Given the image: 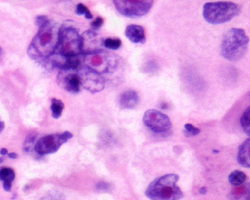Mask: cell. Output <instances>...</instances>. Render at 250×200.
<instances>
[{
    "mask_svg": "<svg viewBox=\"0 0 250 200\" xmlns=\"http://www.w3.org/2000/svg\"><path fill=\"white\" fill-rule=\"evenodd\" d=\"M206 191H207V189H206L205 187H202V188H200V190H199L200 194H205V193H206Z\"/></svg>",
    "mask_w": 250,
    "mask_h": 200,
    "instance_id": "33",
    "label": "cell"
},
{
    "mask_svg": "<svg viewBox=\"0 0 250 200\" xmlns=\"http://www.w3.org/2000/svg\"><path fill=\"white\" fill-rule=\"evenodd\" d=\"M245 180H246V174L240 170H234L228 176L229 183L235 187L243 184L245 182Z\"/></svg>",
    "mask_w": 250,
    "mask_h": 200,
    "instance_id": "17",
    "label": "cell"
},
{
    "mask_svg": "<svg viewBox=\"0 0 250 200\" xmlns=\"http://www.w3.org/2000/svg\"><path fill=\"white\" fill-rule=\"evenodd\" d=\"M248 42L249 39L243 29H229L221 43V55L228 61H238L245 55Z\"/></svg>",
    "mask_w": 250,
    "mask_h": 200,
    "instance_id": "4",
    "label": "cell"
},
{
    "mask_svg": "<svg viewBox=\"0 0 250 200\" xmlns=\"http://www.w3.org/2000/svg\"><path fill=\"white\" fill-rule=\"evenodd\" d=\"M102 187L101 188V190H107V189H109V185L107 184V183H104V182H101V183H99L98 185H97V187Z\"/></svg>",
    "mask_w": 250,
    "mask_h": 200,
    "instance_id": "29",
    "label": "cell"
},
{
    "mask_svg": "<svg viewBox=\"0 0 250 200\" xmlns=\"http://www.w3.org/2000/svg\"><path fill=\"white\" fill-rule=\"evenodd\" d=\"M58 84L70 93H78L81 89L80 79L75 70H61L57 76Z\"/></svg>",
    "mask_w": 250,
    "mask_h": 200,
    "instance_id": "11",
    "label": "cell"
},
{
    "mask_svg": "<svg viewBox=\"0 0 250 200\" xmlns=\"http://www.w3.org/2000/svg\"><path fill=\"white\" fill-rule=\"evenodd\" d=\"M78 77L80 79L81 87L85 88L91 93H98L104 89L105 79L97 72L91 70L90 68L82 65L78 69H76Z\"/></svg>",
    "mask_w": 250,
    "mask_h": 200,
    "instance_id": "9",
    "label": "cell"
},
{
    "mask_svg": "<svg viewBox=\"0 0 250 200\" xmlns=\"http://www.w3.org/2000/svg\"><path fill=\"white\" fill-rule=\"evenodd\" d=\"M51 113H52V117L54 119L59 118L62 115V111L64 109V103L63 101H61L60 99H56V98H52L51 99Z\"/></svg>",
    "mask_w": 250,
    "mask_h": 200,
    "instance_id": "18",
    "label": "cell"
},
{
    "mask_svg": "<svg viewBox=\"0 0 250 200\" xmlns=\"http://www.w3.org/2000/svg\"><path fill=\"white\" fill-rule=\"evenodd\" d=\"M74 22L66 21L61 25L59 41L52 55L46 60V63L52 68L58 67L63 69L69 58L82 55V39L78 29L74 26Z\"/></svg>",
    "mask_w": 250,
    "mask_h": 200,
    "instance_id": "1",
    "label": "cell"
},
{
    "mask_svg": "<svg viewBox=\"0 0 250 200\" xmlns=\"http://www.w3.org/2000/svg\"><path fill=\"white\" fill-rule=\"evenodd\" d=\"M125 36L132 43H144L145 42V30L140 25H128L125 29Z\"/></svg>",
    "mask_w": 250,
    "mask_h": 200,
    "instance_id": "13",
    "label": "cell"
},
{
    "mask_svg": "<svg viewBox=\"0 0 250 200\" xmlns=\"http://www.w3.org/2000/svg\"><path fill=\"white\" fill-rule=\"evenodd\" d=\"M35 139H36V136L33 134V135H28L25 142H24V150L25 152H27L28 154H37L34 150V146H35Z\"/></svg>",
    "mask_w": 250,
    "mask_h": 200,
    "instance_id": "21",
    "label": "cell"
},
{
    "mask_svg": "<svg viewBox=\"0 0 250 200\" xmlns=\"http://www.w3.org/2000/svg\"><path fill=\"white\" fill-rule=\"evenodd\" d=\"M113 4L120 14L129 18H135L147 14L153 2L150 0H114Z\"/></svg>",
    "mask_w": 250,
    "mask_h": 200,
    "instance_id": "8",
    "label": "cell"
},
{
    "mask_svg": "<svg viewBox=\"0 0 250 200\" xmlns=\"http://www.w3.org/2000/svg\"><path fill=\"white\" fill-rule=\"evenodd\" d=\"M15 179V172L11 168L3 167L0 169V180L3 181V183L9 182L12 183V181Z\"/></svg>",
    "mask_w": 250,
    "mask_h": 200,
    "instance_id": "20",
    "label": "cell"
},
{
    "mask_svg": "<svg viewBox=\"0 0 250 200\" xmlns=\"http://www.w3.org/2000/svg\"><path fill=\"white\" fill-rule=\"evenodd\" d=\"M1 55H2V48L0 47V56H1Z\"/></svg>",
    "mask_w": 250,
    "mask_h": 200,
    "instance_id": "34",
    "label": "cell"
},
{
    "mask_svg": "<svg viewBox=\"0 0 250 200\" xmlns=\"http://www.w3.org/2000/svg\"><path fill=\"white\" fill-rule=\"evenodd\" d=\"M48 23H49V19H48L47 16H45V15H39V16L36 17L35 24H36L38 27H39V29L42 28V27H44V26H46Z\"/></svg>",
    "mask_w": 250,
    "mask_h": 200,
    "instance_id": "26",
    "label": "cell"
},
{
    "mask_svg": "<svg viewBox=\"0 0 250 200\" xmlns=\"http://www.w3.org/2000/svg\"><path fill=\"white\" fill-rule=\"evenodd\" d=\"M139 102V96L135 90L128 89L120 96V106L125 109H132L136 107Z\"/></svg>",
    "mask_w": 250,
    "mask_h": 200,
    "instance_id": "14",
    "label": "cell"
},
{
    "mask_svg": "<svg viewBox=\"0 0 250 200\" xmlns=\"http://www.w3.org/2000/svg\"><path fill=\"white\" fill-rule=\"evenodd\" d=\"M237 160L241 166L250 168V137L240 145Z\"/></svg>",
    "mask_w": 250,
    "mask_h": 200,
    "instance_id": "16",
    "label": "cell"
},
{
    "mask_svg": "<svg viewBox=\"0 0 250 200\" xmlns=\"http://www.w3.org/2000/svg\"><path fill=\"white\" fill-rule=\"evenodd\" d=\"M82 39V53H89L96 50L102 49L103 41L100 35L93 30H87L81 34Z\"/></svg>",
    "mask_w": 250,
    "mask_h": 200,
    "instance_id": "12",
    "label": "cell"
},
{
    "mask_svg": "<svg viewBox=\"0 0 250 200\" xmlns=\"http://www.w3.org/2000/svg\"><path fill=\"white\" fill-rule=\"evenodd\" d=\"M11 187H12V183H9V182L3 183V188H4L5 191H10Z\"/></svg>",
    "mask_w": 250,
    "mask_h": 200,
    "instance_id": "28",
    "label": "cell"
},
{
    "mask_svg": "<svg viewBox=\"0 0 250 200\" xmlns=\"http://www.w3.org/2000/svg\"><path fill=\"white\" fill-rule=\"evenodd\" d=\"M72 137H73L72 133L68 131H65L60 134L58 133L50 134V135L40 137L35 142L34 150L38 155L40 156L55 153L62 146V144L67 142Z\"/></svg>",
    "mask_w": 250,
    "mask_h": 200,
    "instance_id": "7",
    "label": "cell"
},
{
    "mask_svg": "<svg viewBox=\"0 0 250 200\" xmlns=\"http://www.w3.org/2000/svg\"><path fill=\"white\" fill-rule=\"evenodd\" d=\"M240 124L243 131L250 136V106L246 108V110L243 112L240 118Z\"/></svg>",
    "mask_w": 250,
    "mask_h": 200,
    "instance_id": "19",
    "label": "cell"
},
{
    "mask_svg": "<svg viewBox=\"0 0 250 200\" xmlns=\"http://www.w3.org/2000/svg\"><path fill=\"white\" fill-rule=\"evenodd\" d=\"M3 162V157H0V163Z\"/></svg>",
    "mask_w": 250,
    "mask_h": 200,
    "instance_id": "35",
    "label": "cell"
},
{
    "mask_svg": "<svg viewBox=\"0 0 250 200\" xmlns=\"http://www.w3.org/2000/svg\"><path fill=\"white\" fill-rule=\"evenodd\" d=\"M241 11L233 2H208L203 6V18L210 24H221L232 20Z\"/></svg>",
    "mask_w": 250,
    "mask_h": 200,
    "instance_id": "6",
    "label": "cell"
},
{
    "mask_svg": "<svg viewBox=\"0 0 250 200\" xmlns=\"http://www.w3.org/2000/svg\"><path fill=\"white\" fill-rule=\"evenodd\" d=\"M4 128H5V124L1 119H0V133H2Z\"/></svg>",
    "mask_w": 250,
    "mask_h": 200,
    "instance_id": "30",
    "label": "cell"
},
{
    "mask_svg": "<svg viewBox=\"0 0 250 200\" xmlns=\"http://www.w3.org/2000/svg\"><path fill=\"white\" fill-rule=\"evenodd\" d=\"M61 25L49 23L40 28L28 47V55L35 61H46L54 53L59 41Z\"/></svg>",
    "mask_w": 250,
    "mask_h": 200,
    "instance_id": "2",
    "label": "cell"
},
{
    "mask_svg": "<svg viewBox=\"0 0 250 200\" xmlns=\"http://www.w3.org/2000/svg\"><path fill=\"white\" fill-rule=\"evenodd\" d=\"M103 23H104L103 18L100 17V16H98V17L96 18V19L91 23V27H92L94 30H97V29H99V28L102 26Z\"/></svg>",
    "mask_w": 250,
    "mask_h": 200,
    "instance_id": "27",
    "label": "cell"
},
{
    "mask_svg": "<svg viewBox=\"0 0 250 200\" xmlns=\"http://www.w3.org/2000/svg\"><path fill=\"white\" fill-rule=\"evenodd\" d=\"M143 123L151 131L158 134L168 132L172 127L170 118L156 109H149L144 113Z\"/></svg>",
    "mask_w": 250,
    "mask_h": 200,
    "instance_id": "10",
    "label": "cell"
},
{
    "mask_svg": "<svg viewBox=\"0 0 250 200\" xmlns=\"http://www.w3.org/2000/svg\"><path fill=\"white\" fill-rule=\"evenodd\" d=\"M7 155H8V157L11 158V159H16V158H17V154H16V153H13V152L8 153Z\"/></svg>",
    "mask_w": 250,
    "mask_h": 200,
    "instance_id": "31",
    "label": "cell"
},
{
    "mask_svg": "<svg viewBox=\"0 0 250 200\" xmlns=\"http://www.w3.org/2000/svg\"><path fill=\"white\" fill-rule=\"evenodd\" d=\"M177 174H165L154 179L149 184L145 195L150 200H180L184 194L177 185Z\"/></svg>",
    "mask_w": 250,
    "mask_h": 200,
    "instance_id": "3",
    "label": "cell"
},
{
    "mask_svg": "<svg viewBox=\"0 0 250 200\" xmlns=\"http://www.w3.org/2000/svg\"><path fill=\"white\" fill-rule=\"evenodd\" d=\"M228 198L229 200H250V182L236 186L230 191Z\"/></svg>",
    "mask_w": 250,
    "mask_h": 200,
    "instance_id": "15",
    "label": "cell"
},
{
    "mask_svg": "<svg viewBox=\"0 0 250 200\" xmlns=\"http://www.w3.org/2000/svg\"><path fill=\"white\" fill-rule=\"evenodd\" d=\"M82 65L97 72L98 74H111L120 66V59L116 54L99 49L82 54Z\"/></svg>",
    "mask_w": 250,
    "mask_h": 200,
    "instance_id": "5",
    "label": "cell"
},
{
    "mask_svg": "<svg viewBox=\"0 0 250 200\" xmlns=\"http://www.w3.org/2000/svg\"><path fill=\"white\" fill-rule=\"evenodd\" d=\"M75 13L78 14V15L84 14L86 19H92V17H93V15H92V13L89 11V9H88L84 4H82V3L76 5Z\"/></svg>",
    "mask_w": 250,
    "mask_h": 200,
    "instance_id": "24",
    "label": "cell"
},
{
    "mask_svg": "<svg viewBox=\"0 0 250 200\" xmlns=\"http://www.w3.org/2000/svg\"><path fill=\"white\" fill-rule=\"evenodd\" d=\"M121 45H122V42L118 38H106L103 41V47L109 50H116L120 48Z\"/></svg>",
    "mask_w": 250,
    "mask_h": 200,
    "instance_id": "22",
    "label": "cell"
},
{
    "mask_svg": "<svg viewBox=\"0 0 250 200\" xmlns=\"http://www.w3.org/2000/svg\"><path fill=\"white\" fill-rule=\"evenodd\" d=\"M0 154H1V155H7L8 151H7L6 148H2V149H0Z\"/></svg>",
    "mask_w": 250,
    "mask_h": 200,
    "instance_id": "32",
    "label": "cell"
},
{
    "mask_svg": "<svg viewBox=\"0 0 250 200\" xmlns=\"http://www.w3.org/2000/svg\"><path fill=\"white\" fill-rule=\"evenodd\" d=\"M184 130L186 135L188 136H195L200 133V130L197 128V127H195L194 125H192L190 123H186L184 125Z\"/></svg>",
    "mask_w": 250,
    "mask_h": 200,
    "instance_id": "25",
    "label": "cell"
},
{
    "mask_svg": "<svg viewBox=\"0 0 250 200\" xmlns=\"http://www.w3.org/2000/svg\"><path fill=\"white\" fill-rule=\"evenodd\" d=\"M38 200H65V197L59 191H49Z\"/></svg>",
    "mask_w": 250,
    "mask_h": 200,
    "instance_id": "23",
    "label": "cell"
}]
</instances>
